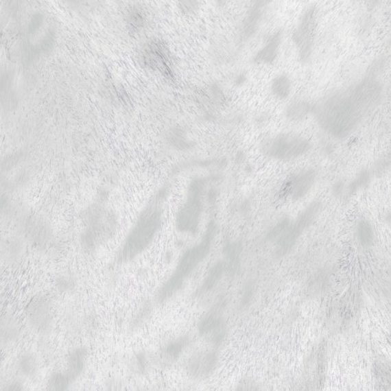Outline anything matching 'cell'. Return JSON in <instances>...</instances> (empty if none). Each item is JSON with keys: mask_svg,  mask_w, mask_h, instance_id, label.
Here are the masks:
<instances>
[{"mask_svg": "<svg viewBox=\"0 0 391 391\" xmlns=\"http://www.w3.org/2000/svg\"><path fill=\"white\" fill-rule=\"evenodd\" d=\"M25 252V243L20 237H9L2 246V259L9 265L19 263Z\"/></svg>", "mask_w": 391, "mask_h": 391, "instance_id": "ffe728a7", "label": "cell"}, {"mask_svg": "<svg viewBox=\"0 0 391 391\" xmlns=\"http://www.w3.org/2000/svg\"><path fill=\"white\" fill-rule=\"evenodd\" d=\"M261 8L254 4L250 8L248 19H246L244 25L243 36L245 38H248L252 36L258 29L261 16Z\"/></svg>", "mask_w": 391, "mask_h": 391, "instance_id": "4316f807", "label": "cell"}, {"mask_svg": "<svg viewBox=\"0 0 391 391\" xmlns=\"http://www.w3.org/2000/svg\"><path fill=\"white\" fill-rule=\"evenodd\" d=\"M379 377L382 379L385 384L391 388V361L385 362L379 366Z\"/></svg>", "mask_w": 391, "mask_h": 391, "instance_id": "1f68e13d", "label": "cell"}, {"mask_svg": "<svg viewBox=\"0 0 391 391\" xmlns=\"http://www.w3.org/2000/svg\"><path fill=\"white\" fill-rule=\"evenodd\" d=\"M312 146L309 139L292 133H281L266 139L261 150L268 158L288 161L297 159L309 152Z\"/></svg>", "mask_w": 391, "mask_h": 391, "instance_id": "8992f818", "label": "cell"}, {"mask_svg": "<svg viewBox=\"0 0 391 391\" xmlns=\"http://www.w3.org/2000/svg\"><path fill=\"white\" fill-rule=\"evenodd\" d=\"M126 24L128 31L137 34L141 32L147 24V16L139 5H133L126 14Z\"/></svg>", "mask_w": 391, "mask_h": 391, "instance_id": "603a6c76", "label": "cell"}, {"mask_svg": "<svg viewBox=\"0 0 391 391\" xmlns=\"http://www.w3.org/2000/svg\"><path fill=\"white\" fill-rule=\"evenodd\" d=\"M385 221L391 224V211L385 216Z\"/></svg>", "mask_w": 391, "mask_h": 391, "instance_id": "b9f144b4", "label": "cell"}, {"mask_svg": "<svg viewBox=\"0 0 391 391\" xmlns=\"http://www.w3.org/2000/svg\"><path fill=\"white\" fill-rule=\"evenodd\" d=\"M227 270L226 261H219L212 266L206 273L203 283H201L195 296L198 298H202L211 294L220 283L223 276Z\"/></svg>", "mask_w": 391, "mask_h": 391, "instance_id": "e0dca14e", "label": "cell"}, {"mask_svg": "<svg viewBox=\"0 0 391 391\" xmlns=\"http://www.w3.org/2000/svg\"><path fill=\"white\" fill-rule=\"evenodd\" d=\"M317 172L313 169H304L293 173L285 182L283 191L290 200L303 199L314 187Z\"/></svg>", "mask_w": 391, "mask_h": 391, "instance_id": "4fadbf2b", "label": "cell"}, {"mask_svg": "<svg viewBox=\"0 0 391 391\" xmlns=\"http://www.w3.org/2000/svg\"><path fill=\"white\" fill-rule=\"evenodd\" d=\"M292 82L289 75L285 73L276 75L271 82L270 91L279 99H287L292 93Z\"/></svg>", "mask_w": 391, "mask_h": 391, "instance_id": "484cf974", "label": "cell"}, {"mask_svg": "<svg viewBox=\"0 0 391 391\" xmlns=\"http://www.w3.org/2000/svg\"><path fill=\"white\" fill-rule=\"evenodd\" d=\"M391 169V144L388 152L383 158L378 159L372 167L374 176H379Z\"/></svg>", "mask_w": 391, "mask_h": 391, "instance_id": "4dcf8cb0", "label": "cell"}, {"mask_svg": "<svg viewBox=\"0 0 391 391\" xmlns=\"http://www.w3.org/2000/svg\"><path fill=\"white\" fill-rule=\"evenodd\" d=\"M25 234L27 239L36 248L47 249L52 241V233L49 227L43 222H32L27 223Z\"/></svg>", "mask_w": 391, "mask_h": 391, "instance_id": "ac0fdd59", "label": "cell"}, {"mask_svg": "<svg viewBox=\"0 0 391 391\" xmlns=\"http://www.w3.org/2000/svg\"><path fill=\"white\" fill-rule=\"evenodd\" d=\"M216 234V225L211 222L200 241L184 253L170 277L156 294V303L163 304L180 292L193 272L210 252Z\"/></svg>", "mask_w": 391, "mask_h": 391, "instance_id": "3957f363", "label": "cell"}, {"mask_svg": "<svg viewBox=\"0 0 391 391\" xmlns=\"http://www.w3.org/2000/svg\"><path fill=\"white\" fill-rule=\"evenodd\" d=\"M283 42V32L278 30L272 34L266 43L253 57L252 62L258 65H272L276 62Z\"/></svg>", "mask_w": 391, "mask_h": 391, "instance_id": "2e32d148", "label": "cell"}, {"mask_svg": "<svg viewBox=\"0 0 391 391\" xmlns=\"http://www.w3.org/2000/svg\"><path fill=\"white\" fill-rule=\"evenodd\" d=\"M26 318L32 331L39 336L47 337L51 333L54 316L49 301L42 296L30 300L26 307Z\"/></svg>", "mask_w": 391, "mask_h": 391, "instance_id": "8fae6325", "label": "cell"}, {"mask_svg": "<svg viewBox=\"0 0 391 391\" xmlns=\"http://www.w3.org/2000/svg\"><path fill=\"white\" fill-rule=\"evenodd\" d=\"M167 189H161L142 211L115 256V263L126 265L141 255L154 242L162 222V203Z\"/></svg>", "mask_w": 391, "mask_h": 391, "instance_id": "7a4b0ae2", "label": "cell"}, {"mask_svg": "<svg viewBox=\"0 0 391 391\" xmlns=\"http://www.w3.org/2000/svg\"><path fill=\"white\" fill-rule=\"evenodd\" d=\"M314 104L305 99H296L290 102L285 108L284 115L289 121H303L312 115Z\"/></svg>", "mask_w": 391, "mask_h": 391, "instance_id": "7402d4cb", "label": "cell"}, {"mask_svg": "<svg viewBox=\"0 0 391 391\" xmlns=\"http://www.w3.org/2000/svg\"><path fill=\"white\" fill-rule=\"evenodd\" d=\"M84 220L86 226L81 233L80 244L86 252H95L115 236L117 220L112 212L93 209L87 212Z\"/></svg>", "mask_w": 391, "mask_h": 391, "instance_id": "277c9868", "label": "cell"}, {"mask_svg": "<svg viewBox=\"0 0 391 391\" xmlns=\"http://www.w3.org/2000/svg\"><path fill=\"white\" fill-rule=\"evenodd\" d=\"M152 307L153 306L150 304V301H146V303H144L142 305L131 323V328L133 331H135L136 329L141 327L143 324L148 320L153 311Z\"/></svg>", "mask_w": 391, "mask_h": 391, "instance_id": "f546056e", "label": "cell"}, {"mask_svg": "<svg viewBox=\"0 0 391 391\" xmlns=\"http://www.w3.org/2000/svg\"><path fill=\"white\" fill-rule=\"evenodd\" d=\"M142 63L148 68L158 70L167 77H172V54L166 43L154 38L144 45L141 49Z\"/></svg>", "mask_w": 391, "mask_h": 391, "instance_id": "30bf717a", "label": "cell"}, {"mask_svg": "<svg viewBox=\"0 0 391 391\" xmlns=\"http://www.w3.org/2000/svg\"><path fill=\"white\" fill-rule=\"evenodd\" d=\"M16 367L21 375L29 381H35L38 375V361L33 352L21 353L16 361Z\"/></svg>", "mask_w": 391, "mask_h": 391, "instance_id": "44dd1931", "label": "cell"}, {"mask_svg": "<svg viewBox=\"0 0 391 391\" xmlns=\"http://www.w3.org/2000/svg\"><path fill=\"white\" fill-rule=\"evenodd\" d=\"M201 0H177V7L180 12L187 16L197 15L200 10Z\"/></svg>", "mask_w": 391, "mask_h": 391, "instance_id": "f1b7e54d", "label": "cell"}, {"mask_svg": "<svg viewBox=\"0 0 391 391\" xmlns=\"http://www.w3.org/2000/svg\"><path fill=\"white\" fill-rule=\"evenodd\" d=\"M43 24V18L42 14H36L32 16L29 26V31L30 32H36L39 29H40L41 26Z\"/></svg>", "mask_w": 391, "mask_h": 391, "instance_id": "836d02e7", "label": "cell"}, {"mask_svg": "<svg viewBox=\"0 0 391 391\" xmlns=\"http://www.w3.org/2000/svg\"><path fill=\"white\" fill-rule=\"evenodd\" d=\"M150 361L146 352L139 351L134 355L130 361L131 370L139 376L144 375L149 370Z\"/></svg>", "mask_w": 391, "mask_h": 391, "instance_id": "83f0119b", "label": "cell"}, {"mask_svg": "<svg viewBox=\"0 0 391 391\" xmlns=\"http://www.w3.org/2000/svg\"><path fill=\"white\" fill-rule=\"evenodd\" d=\"M228 0H216L217 5L222 8L227 3Z\"/></svg>", "mask_w": 391, "mask_h": 391, "instance_id": "ab89813d", "label": "cell"}, {"mask_svg": "<svg viewBox=\"0 0 391 391\" xmlns=\"http://www.w3.org/2000/svg\"><path fill=\"white\" fill-rule=\"evenodd\" d=\"M3 390H23V385L20 382L13 381L5 383L3 388Z\"/></svg>", "mask_w": 391, "mask_h": 391, "instance_id": "8d00e7d4", "label": "cell"}, {"mask_svg": "<svg viewBox=\"0 0 391 391\" xmlns=\"http://www.w3.org/2000/svg\"><path fill=\"white\" fill-rule=\"evenodd\" d=\"M322 208L321 201H312L294 220L289 222L286 230L278 239L276 250L277 257L287 255L293 249L300 237L315 221Z\"/></svg>", "mask_w": 391, "mask_h": 391, "instance_id": "ba28073f", "label": "cell"}, {"mask_svg": "<svg viewBox=\"0 0 391 391\" xmlns=\"http://www.w3.org/2000/svg\"><path fill=\"white\" fill-rule=\"evenodd\" d=\"M88 356V351L83 347L75 348L69 352L67 357L65 370L60 372L71 385L73 384L85 371Z\"/></svg>", "mask_w": 391, "mask_h": 391, "instance_id": "9a60e30c", "label": "cell"}, {"mask_svg": "<svg viewBox=\"0 0 391 391\" xmlns=\"http://www.w3.org/2000/svg\"><path fill=\"white\" fill-rule=\"evenodd\" d=\"M226 305L222 300L211 307L198 326V332L214 348L221 347L227 337V324L224 318Z\"/></svg>", "mask_w": 391, "mask_h": 391, "instance_id": "9c48e42d", "label": "cell"}, {"mask_svg": "<svg viewBox=\"0 0 391 391\" xmlns=\"http://www.w3.org/2000/svg\"><path fill=\"white\" fill-rule=\"evenodd\" d=\"M374 176H374L372 169H362L359 173H357L353 180L348 185H346L344 197H351V196L361 191L362 189L366 188L371 183Z\"/></svg>", "mask_w": 391, "mask_h": 391, "instance_id": "d4e9b609", "label": "cell"}, {"mask_svg": "<svg viewBox=\"0 0 391 391\" xmlns=\"http://www.w3.org/2000/svg\"><path fill=\"white\" fill-rule=\"evenodd\" d=\"M219 361V354L215 349L200 351L189 359L187 374L195 381H204L213 375Z\"/></svg>", "mask_w": 391, "mask_h": 391, "instance_id": "7c38bea8", "label": "cell"}, {"mask_svg": "<svg viewBox=\"0 0 391 391\" xmlns=\"http://www.w3.org/2000/svg\"><path fill=\"white\" fill-rule=\"evenodd\" d=\"M318 25L320 9L316 3H311L300 14L292 37L301 64H307L311 61L314 52Z\"/></svg>", "mask_w": 391, "mask_h": 391, "instance_id": "5b68a950", "label": "cell"}, {"mask_svg": "<svg viewBox=\"0 0 391 391\" xmlns=\"http://www.w3.org/2000/svg\"><path fill=\"white\" fill-rule=\"evenodd\" d=\"M389 301H390V304L391 306V281H390V288H389Z\"/></svg>", "mask_w": 391, "mask_h": 391, "instance_id": "7bdbcfd3", "label": "cell"}, {"mask_svg": "<svg viewBox=\"0 0 391 391\" xmlns=\"http://www.w3.org/2000/svg\"><path fill=\"white\" fill-rule=\"evenodd\" d=\"M259 388L258 385L253 381H250L249 379H246L244 381H240L237 386V390H256Z\"/></svg>", "mask_w": 391, "mask_h": 391, "instance_id": "d590c367", "label": "cell"}, {"mask_svg": "<svg viewBox=\"0 0 391 391\" xmlns=\"http://www.w3.org/2000/svg\"><path fill=\"white\" fill-rule=\"evenodd\" d=\"M272 1L273 0H254V4L258 5V7L264 8Z\"/></svg>", "mask_w": 391, "mask_h": 391, "instance_id": "74e56055", "label": "cell"}, {"mask_svg": "<svg viewBox=\"0 0 391 391\" xmlns=\"http://www.w3.org/2000/svg\"><path fill=\"white\" fill-rule=\"evenodd\" d=\"M191 339L182 336L170 340L162 347L158 354L159 365L169 367L174 364L191 345Z\"/></svg>", "mask_w": 391, "mask_h": 391, "instance_id": "5bb4252c", "label": "cell"}, {"mask_svg": "<svg viewBox=\"0 0 391 391\" xmlns=\"http://www.w3.org/2000/svg\"><path fill=\"white\" fill-rule=\"evenodd\" d=\"M246 81V76L244 74H240L237 76L236 83H239V85H241L242 83L245 82Z\"/></svg>", "mask_w": 391, "mask_h": 391, "instance_id": "f35d334b", "label": "cell"}, {"mask_svg": "<svg viewBox=\"0 0 391 391\" xmlns=\"http://www.w3.org/2000/svg\"><path fill=\"white\" fill-rule=\"evenodd\" d=\"M356 237L362 248L367 249L372 247L375 244L376 233L370 221L363 219L357 222Z\"/></svg>", "mask_w": 391, "mask_h": 391, "instance_id": "cb8c5ba5", "label": "cell"}, {"mask_svg": "<svg viewBox=\"0 0 391 391\" xmlns=\"http://www.w3.org/2000/svg\"><path fill=\"white\" fill-rule=\"evenodd\" d=\"M64 1L71 5H75L78 3V1H80V0H64Z\"/></svg>", "mask_w": 391, "mask_h": 391, "instance_id": "60d3db41", "label": "cell"}, {"mask_svg": "<svg viewBox=\"0 0 391 391\" xmlns=\"http://www.w3.org/2000/svg\"><path fill=\"white\" fill-rule=\"evenodd\" d=\"M388 57L379 56L356 81L314 104L312 115L329 137L336 141L350 137L381 104L383 75L388 64Z\"/></svg>", "mask_w": 391, "mask_h": 391, "instance_id": "6da1fadb", "label": "cell"}, {"mask_svg": "<svg viewBox=\"0 0 391 391\" xmlns=\"http://www.w3.org/2000/svg\"><path fill=\"white\" fill-rule=\"evenodd\" d=\"M204 188L205 182L202 178H197L191 182L186 202L176 215V226L178 231L189 234L198 232L204 211Z\"/></svg>", "mask_w": 391, "mask_h": 391, "instance_id": "52a82bcc", "label": "cell"}, {"mask_svg": "<svg viewBox=\"0 0 391 391\" xmlns=\"http://www.w3.org/2000/svg\"><path fill=\"white\" fill-rule=\"evenodd\" d=\"M346 185L342 180L336 182L332 187V193L336 198H342L345 195Z\"/></svg>", "mask_w": 391, "mask_h": 391, "instance_id": "e575fe53", "label": "cell"}, {"mask_svg": "<svg viewBox=\"0 0 391 391\" xmlns=\"http://www.w3.org/2000/svg\"><path fill=\"white\" fill-rule=\"evenodd\" d=\"M57 283L59 289L64 290V292H69V290H71L74 287L73 279L69 276H60Z\"/></svg>", "mask_w": 391, "mask_h": 391, "instance_id": "d6a6232c", "label": "cell"}, {"mask_svg": "<svg viewBox=\"0 0 391 391\" xmlns=\"http://www.w3.org/2000/svg\"><path fill=\"white\" fill-rule=\"evenodd\" d=\"M21 328L15 318L10 314H5L1 318L0 323V340L1 347L5 348L10 344L18 342L21 337Z\"/></svg>", "mask_w": 391, "mask_h": 391, "instance_id": "d6986e66", "label": "cell"}]
</instances>
